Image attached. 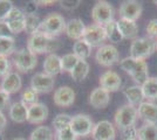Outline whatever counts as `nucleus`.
<instances>
[{
    "label": "nucleus",
    "instance_id": "nucleus-1",
    "mask_svg": "<svg viewBox=\"0 0 157 140\" xmlns=\"http://www.w3.org/2000/svg\"><path fill=\"white\" fill-rule=\"evenodd\" d=\"M120 67L129 76H131V78L137 83V85H142L149 78V69L145 61L136 60L128 56L120 61Z\"/></svg>",
    "mask_w": 157,
    "mask_h": 140
},
{
    "label": "nucleus",
    "instance_id": "nucleus-2",
    "mask_svg": "<svg viewBox=\"0 0 157 140\" xmlns=\"http://www.w3.org/2000/svg\"><path fill=\"white\" fill-rule=\"evenodd\" d=\"M55 43L56 41L46 34L36 32L35 34H32L27 41V49L33 54H45L51 53L55 50Z\"/></svg>",
    "mask_w": 157,
    "mask_h": 140
},
{
    "label": "nucleus",
    "instance_id": "nucleus-3",
    "mask_svg": "<svg viewBox=\"0 0 157 140\" xmlns=\"http://www.w3.org/2000/svg\"><path fill=\"white\" fill-rule=\"evenodd\" d=\"M66 25H67V22L61 14L51 13L41 21L39 32L55 39L56 36H59L60 34L65 32Z\"/></svg>",
    "mask_w": 157,
    "mask_h": 140
},
{
    "label": "nucleus",
    "instance_id": "nucleus-4",
    "mask_svg": "<svg viewBox=\"0 0 157 140\" xmlns=\"http://www.w3.org/2000/svg\"><path fill=\"white\" fill-rule=\"evenodd\" d=\"M156 52V40L150 38H138L131 42L130 57L145 61Z\"/></svg>",
    "mask_w": 157,
    "mask_h": 140
},
{
    "label": "nucleus",
    "instance_id": "nucleus-5",
    "mask_svg": "<svg viewBox=\"0 0 157 140\" xmlns=\"http://www.w3.org/2000/svg\"><path fill=\"white\" fill-rule=\"evenodd\" d=\"M137 118V107L132 106V105L127 103L121 107H118L115 112V116H114L115 126L117 127L118 130L123 131L125 128L135 126Z\"/></svg>",
    "mask_w": 157,
    "mask_h": 140
},
{
    "label": "nucleus",
    "instance_id": "nucleus-6",
    "mask_svg": "<svg viewBox=\"0 0 157 140\" xmlns=\"http://www.w3.org/2000/svg\"><path fill=\"white\" fill-rule=\"evenodd\" d=\"M13 66L20 73H29L38 66V57L27 48H21L13 54Z\"/></svg>",
    "mask_w": 157,
    "mask_h": 140
},
{
    "label": "nucleus",
    "instance_id": "nucleus-7",
    "mask_svg": "<svg viewBox=\"0 0 157 140\" xmlns=\"http://www.w3.org/2000/svg\"><path fill=\"white\" fill-rule=\"evenodd\" d=\"M92 20L94 23L105 26L114 20V8L108 1H98L92 9Z\"/></svg>",
    "mask_w": 157,
    "mask_h": 140
},
{
    "label": "nucleus",
    "instance_id": "nucleus-8",
    "mask_svg": "<svg viewBox=\"0 0 157 140\" xmlns=\"http://www.w3.org/2000/svg\"><path fill=\"white\" fill-rule=\"evenodd\" d=\"M95 60L102 67H113L120 62V52L113 45H103L98 47Z\"/></svg>",
    "mask_w": 157,
    "mask_h": 140
},
{
    "label": "nucleus",
    "instance_id": "nucleus-9",
    "mask_svg": "<svg viewBox=\"0 0 157 140\" xmlns=\"http://www.w3.org/2000/svg\"><path fill=\"white\" fill-rule=\"evenodd\" d=\"M94 125L95 124L93 123L92 118L88 114L83 113L73 116L72 121H71V128L76 134V137H87L92 134Z\"/></svg>",
    "mask_w": 157,
    "mask_h": 140
},
{
    "label": "nucleus",
    "instance_id": "nucleus-10",
    "mask_svg": "<svg viewBox=\"0 0 157 140\" xmlns=\"http://www.w3.org/2000/svg\"><path fill=\"white\" fill-rule=\"evenodd\" d=\"M82 39L92 48L93 47L103 46V42L107 40V33H105V26H100L96 23H92V25L87 26Z\"/></svg>",
    "mask_w": 157,
    "mask_h": 140
},
{
    "label": "nucleus",
    "instance_id": "nucleus-11",
    "mask_svg": "<svg viewBox=\"0 0 157 140\" xmlns=\"http://www.w3.org/2000/svg\"><path fill=\"white\" fill-rule=\"evenodd\" d=\"M92 138L94 140H115L116 130L114 124L109 120L98 121L92 131Z\"/></svg>",
    "mask_w": 157,
    "mask_h": 140
},
{
    "label": "nucleus",
    "instance_id": "nucleus-12",
    "mask_svg": "<svg viewBox=\"0 0 157 140\" xmlns=\"http://www.w3.org/2000/svg\"><path fill=\"white\" fill-rule=\"evenodd\" d=\"M142 12H143V7L141 5V2L135 0H125L120 5V8H118L121 19L135 21V22L137 19H140Z\"/></svg>",
    "mask_w": 157,
    "mask_h": 140
},
{
    "label": "nucleus",
    "instance_id": "nucleus-13",
    "mask_svg": "<svg viewBox=\"0 0 157 140\" xmlns=\"http://www.w3.org/2000/svg\"><path fill=\"white\" fill-rule=\"evenodd\" d=\"M55 85L54 77L45 73H36L31 80V88L36 93H48Z\"/></svg>",
    "mask_w": 157,
    "mask_h": 140
},
{
    "label": "nucleus",
    "instance_id": "nucleus-14",
    "mask_svg": "<svg viewBox=\"0 0 157 140\" xmlns=\"http://www.w3.org/2000/svg\"><path fill=\"white\" fill-rule=\"evenodd\" d=\"M53 102L59 107H69L75 102V91L67 85L58 88L53 95Z\"/></svg>",
    "mask_w": 157,
    "mask_h": 140
},
{
    "label": "nucleus",
    "instance_id": "nucleus-15",
    "mask_svg": "<svg viewBox=\"0 0 157 140\" xmlns=\"http://www.w3.org/2000/svg\"><path fill=\"white\" fill-rule=\"evenodd\" d=\"M98 83H100V87L102 89H105L110 93L120 90V88L122 85V78L116 71L107 70L100 76Z\"/></svg>",
    "mask_w": 157,
    "mask_h": 140
},
{
    "label": "nucleus",
    "instance_id": "nucleus-16",
    "mask_svg": "<svg viewBox=\"0 0 157 140\" xmlns=\"http://www.w3.org/2000/svg\"><path fill=\"white\" fill-rule=\"evenodd\" d=\"M48 107L46 104L44 103H35L31 106H28V112H27V121L38 125V124H42L45 120L48 118Z\"/></svg>",
    "mask_w": 157,
    "mask_h": 140
},
{
    "label": "nucleus",
    "instance_id": "nucleus-17",
    "mask_svg": "<svg viewBox=\"0 0 157 140\" xmlns=\"http://www.w3.org/2000/svg\"><path fill=\"white\" fill-rule=\"evenodd\" d=\"M138 117L144 121V124L157 125V104L154 102H143L137 106Z\"/></svg>",
    "mask_w": 157,
    "mask_h": 140
},
{
    "label": "nucleus",
    "instance_id": "nucleus-18",
    "mask_svg": "<svg viewBox=\"0 0 157 140\" xmlns=\"http://www.w3.org/2000/svg\"><path fill=\"white\" fill-rule=\"evenodd\" d=\"M21 87H22V80L17 71H11L7 74L5 77H2L1 84H0L1 90L8 95L17 93L21 89Z\"/></svg>",
    "mask_w": 157,
    "mask_h": 140
},
{
    "label": "nucleus",
    "instance_id": "nucleus-19",
    "mask_svg": "<svg viewBox=\"0 0 157 140\" xmlns=\"http://www.w3.org/2000/svg\"><path fill=\"white\" fill-rule=\"evenodd\" d=\"M110 102V93L101 87L95 88L89 95V104L94 109H105Z\"/></svg>",
    "mask_w": 157,
    "mask_h": 140
},
{
    "label": "nucleus",
    "instance_id": "nucleus-20",
    "mask_svg": "<svg viewBox=\"0 0 157 140\" xmlns=\"http://www.w3.org/2000/svg\"><path fill=\"white\" fill-rule=\"evenodd\" d=\"M44 73L55 77L56 75L62 73V67H61V57L58 54H48L47 57L44 61Z\"/></svg>",
    "mask_w": 157,
    "mask_h": 140
},
{
    "label": "nucleus",
    "instance_id": "nucleus-21",
    "mask_svg": "<svg viewBox=\"0 0 157 140\" xmlns=\"http://www.w3.org/2000/svg\"><path fill=\"white\" fill-rule=\"evenodd\" d=\"M86 31V26L83 21L80 19H72L67 22L66 25L65 33L66 35L72 40H81Z\"/></svg>",
    "mask_w": 157,
    "mask_h": 140
},
{
    "label": "nucleus",
    "instance_id": "nucleus-22",
    "mask_svg": "<svg viewBox=\"0 0 157 140\" xmlns=\"http://www.w3.org/2000/svg\"><path fill=\"white\" fill-rule=\"evenodd\" d=\"M117 27H118V31L122 35L123 39H136L138 34V26L137 23L135 21H130V20H125V19H118L117 21Z\"/></svg>",
    "mask_w": 157,
    "mask_h": 140
},
{
    "label": "nucleus",
    "instance_id": "nucleus-23",
    "mask_svg": "<svg viewBox=\"0 0 157 140\" xmlns=\"http://www.w3.org/2000/svg\"><path fill=\"white\" fill-rule=\"evenodd\" d=\"M27 112H28L27 105H25L22 102H15L10 106L8 116L14 123L22 124V123L27 121Z\"/></svg>",
    "mask_w": 157,
    "mask_h": 140
},
{
    "label": "nucleus",
    "instance_id": "nucleus-24",
    "mask_svg": "<svg viewBox=\"0 0 157 140\" xmlns=\"http://www.w3.org/2000/svg\"><path fill=\"white\" fill-rule=\"evenodd\" d=\"M123 95L124 97L128 100V104H130L132 106L137 107L141 103H143L144 96L143 92H142V88L141 85H131V87H128L123 91Z\"/></svg>",
    "mask_w": 157,
    "mask_h": 140
},
{
    "label": "nucleus",
    "instance_id": "nucleus-25",
    "mask_svg": "<svg viewBox=\"0 0 157 140\" xmlns=\"http://www.w3.org/2000/svg\"><path fill=\"white\" fill-rule=\"evenodd\" d=\"M141 88L145 99L149 102L157 99V77H149L141 85Z\"/></svg>",
    "mask_w": 157,
    "mask_h": 140
},
{
    "label": "nucleus",
    "instance_id": "nucleus-26",
    "mask_svg": "<svg viewBox=\"0 0 157 140\" xmlns=\"http://www.w3.org/2000/svg\"><path fill=\"white\" fill-rule=\"evenodd\" d=\"M73 54L78 57V60H87L92 55V47L89 46L83 39L74 42L73 46Z\"/></svg>",
    "mask_w": 157,
    "mask_h": 140
},
{
    "label": "nucleus",
    "instance_id": "nucleus-27",
    "mask_svg": "<svg viewBox=\"0 0 157 140\" xmlns=\"http://www.w3.org/2000/svg\"><path fill=\"white\" fill-rule=\"evenodd\" d=\"M89 74V63L85 60H80L78 62V64L75 66V68L72 70L71 76L74 82H82L86 80V77Z\"/></svg>",
    "mask_w": 157,
    "mask_h": 140
},
{
    "label": "nucleus",
    "instance_id": "nucleus-28",
    "mask_svg": "<svg viewBox=\"0 0 157 140\" xmlns=\"http://www.w3.org/2000/svg\"><path fill=\"white\" fill-rule=\"evenodd\" d=\"M137 140H157V125L143 124L137 130Z\"/></svg>",
    "mask_w": 157,
    "mask_h": 140
},
{
    "label": "nucleus",
    "instance_id": "nucleus-29",
    "mask_svg": "<svg viewBox=\"0 0 157 140\" xmlns=\"http://www.w3.org/2000/svg\"><path fill=\"white\" fill-rule=\"evenodd\" d=\"M53 138L54 134L52 128L45 125L35 127L29 134V140H53Z\"/></svg>",
    "mask_w": 157,
    "mask_h": 140
},
{
    "label": "nucleus",
    "instance_id": "nucleus-30",
    "mask_svg": "<svg viewBox=\"0 0 157 140\" xmlns=\"http://www.w3.org/2000/svg\"><path fill=\"white\" fill-rule=\"evenodd\" d=\"M105 33H107V40H109L111 43H120L123 40L122 35L118 31L117 22L115 20H113L111 22L107 23L105 26Z\"/></svg>",
    "mask_w": 157,
    "mask_h": 140
},
{
    "label": "nucleus",
    "instance_id": "nucleus-31",
    "mask_svg": "<svg viewBox=\"0 0 157 140\" xmlns=\"http://www.w3.org/2000/svg\"><path fill=\"white\" fill-rule=\"evenodd\" d=\"M14 48H15V41L13 36L0 38V56L8 57L14 53Z\"/></svg>",
    "mask_w": 157,
    "mask_h": 140
},
{
    "label": "nucleus",
    "instance_id": "nucleus-32",
    "mask_svg": "<svg viewBox=\"0 0 157 140\" xmlns=\"http://www.w3.org/2000/svg\"><path fill=\"white\" fill-rule=\"evenodd\" d=\"M41 19L36 14H32V15H26L25 18V32L28 34H35L39 32L40 25H41Z\"/></svg>",
    "mask_w": 157,
    "mask_h": 140
},
{
    "label": "nucleus",
    "instance_id": "nucleus-33",
    "mask_svg": "<svg viewBox=\"0 0 157 140\" xmlns=\"http://www.w3.org/2000/svg\"><path fill=\"white\" fill-rule=\"evenodd\" d=\"M78 59L73 53L65 54L63 56H61V67H62V71L65 73H72V70L78 64Z\"/></svg>",
    "mask_w": 157,
    "mask_h": 140
},
{
    "label": "nucleus",
    "instance_id": "nucleus-34",
    "mask_svg": "<svg viewBox=\"0 0 157 140\" xmlns=\"http://www.w3.org/2000/svg\"><path fill=\"white\" fill-rule=\"evenodd\" d=\"M71 121H72V117L69 114L59 113L54 117L52 124L54 128H55V131H60V130H62L65 127L71 126Z\"/></svg>",
    "mask_w": 157,
    "mask_h": 140
},
{
    "label": "nucleus",
    "instance_id": "nucleus-35",
    "mask_svg": "<svg viewBox=\"0 0 157 140\" xmlns=\"http://www.w3.org/2000/svg\"><path fill=\"white\" fill-rule=\"evenodd\" d=\"M38 99H39V93L35 92L32 88H28L21 93V102L27 106H31L33 104L38 103Z\"/></svg>",
    "mask_w": 157,
    "mask_h": 140
},
{
    "label": "nucleus",
    "instance_id": "nucleus-36",
    "mask_svg": "<svg viewBox=\"0 0 157 140\" xmlns=\"http://www.w3.org/2000/svg\"><path fill=\"white\" fill-rule=\"evenodd\" d=\"M55 138L56 140H76L78 137L76 134L73 132V130L71 128V126L65 127L60 131H56L55 133Z\"/></svg>",
    "mask_w": 157,
    "mask_h": 140
},
{
    "label": "nucleus",
    "instance_id": "nucleus-37",
    "mask_svg": "<svg viewBox=\"0 0 157 140\" xmlns=\"http://www.w3.org/2000/svg\"><path fill=\"white\" fill-rule=\"evenodd\" d=\"M13 2L10 0H0V21H4L6 19L8 13L13 8Z\"/></svg>",
    "mask_w": 157,
    "mask_h": 140
},
{
    "label": "nucleus",
    "instance_id": "nucleus-38",
    "mask_svg": "<svg viewBox=\"0 0 157 140\" xmlns=\"http://www.w3.org/2000/svg\"><path fill=\"white\" fill-rule=\"evenodd\" d=\"M8 73H11V62L8 57L0 56V76L5 77Z\"/></svg>",
    "mask_w": 157,
    "mask_h": 140
},
{
    "label": "nucleus",
    "instance_id": "nucleus-39",
    "mask_svg": "<svg viewBox=\"0 0 157 140\" xmlns=\"http://www.w3.org/2000/svg\"><path fill=\"white\" fill-rule=\"evenodd\" d=\"M147 34H148V38H150L152 40H157V19H152L148 22L147 25Z\"/></svg>",
    "mask_w": 157,
    "mask_h": 140
},
{
    "label": "nucleus",
    "instance_id": "nucleus-40",
    "mask_svg": "<svg viewBox=\"0 0 157 140\" xmlns=\"http://www.w3.org/2000/svg\"><path fill=\"white\" fill-rule=\"evenodd\" d=\"M59 4L66 11H73L80 6L81 0H61Z\"/></svg>",
    "mask_w": 157,
    "mask_h": 140
},
{
    "label": "nucleus",
    "instance_id": "nucleus-41",
    "mask_svg": "<svg viewBox=\"0 0 157 140\" xmlns=\"http://www.w3.org/2000/svg\"><path fill=\"white\" fill-rule=\"evenodd\" d=\"M122 137L124 140H130V139H136L137 137V128L135 126L125 128L122 131Z\"/></svg>",
    "mask_w": 157,
    "mask_h": 140
},
{
    "label": "nucleus",
    "instance_id": "nucleus-42",
    "mask_svg": "<svg viewBox=\"0 0 157 140\" xmlns=\"http://www.w3.org/2000/svg\"><path fill=\"white\" fill-rule=\"evenodd\" d=\"M38 1H28L25 7H24V13L26 15H32V14H35L36 12V8H38Z\"/></svg>",
    "mask_w": 157,
    "mask_h": 140
},
{
    "label": "nucleus",
    "instance_id": "nucleus-43",
    "mask_svg": "<svg viewBox=\"0 0 157 140\" xmlns=\"http://www.w3.org/2000/svg\"><path fill=\"white\" fill-rule=\"evenodd\" d=\"M11 99V95H8L7 92L0 90V112H2L4 109H6L8 103Z\"/></svg>",
    "mask_w": 157,
    "mask_h": 140
},
{
    "label": "nucleus",
    "instance_id": "nucleus-44",
    "mask_svg": "<svg viewBox=\"0 0 157 140\" xmlns=\"http://www.w3.org/2000/svg\"><path fill=\"white\" fill-rule=\"evenodd\" d=\"M12 36V32L5 21H0V38Z\"/></svg>",
    "mask_w": 157,
    "mask_h": 140
},
{
    "label": "nucleus",
    "instance_id": "nucleus-45",
    "mask_svg": "<svg viewBox=\"0 0 157 140\" xmlns=\"http://www.w3.org/2000/svg\"><path fill=\"white\" fill-rule=\"evenodd\" d=\"M7 125V119H6V116L0 112V133H2V131L5 130V127Z\"/></svg>",
    "mask_w": 157,
    "mask_h": 140
},
{
    "label": "nucleus",
    "instance_id": "nucleus-46",
    "mask_svg": "<svg viewBox=\"0 0 157 140\" xmlns=\"http://www.w3.org/2000/svg\"><path fill=\"white\" fill-rule=\"evenodd\" d=\"M54 2H55V1H53V0H51V1H47V0H40V1H38V5H41V6H52Z\"/></svg>",
    "mask_w": 157,
    "mask_h": 140
},
{
    "label": "nucleus",
    "instance_id": "nucleus-47",
    "mask_svg": "<svg viewBox=\"0 0 157 140\" xmlns=\"http://www.w3.org/2000/svg\"><path fill=\"white\" fill-rule=\"evenodd\" d=\"M12 140H26L25 138H21V137H18V138H14V139Z\"/></svg>",
    "mask_w": 157,
    "mask_h": 140
},
{
    "label": "nucleus",
    "instance_id": "nucleus-48",
    "mask_svg": "<svg viewBox=\"0 0 157 140\" xmlns=\"http://www.w3.org/2000/svg\"><path fill=\"white\" fill-rule=\"evenodd\" d=\"M0 140H4V135H2V133H0Z\"/></svg>",
    "mask_w": 157,
    "mask_h": 140
},
{
    "label": "nucleus",
    "instance_id": "nucleus-49",
    "mask_svg": "<svg viewBox=\"0 0 157 140\" xmlns=\"http://www.w3.org/2000/svg\"><path fill=\"white\" fill-rule=\"evenodd\" d=\"M156 50H157V40H156Z\"/></svg>",
    "mask_w": 157,
    "mask_h": 140
},
{
    "label": "nucleus",
    "instance_id": "nucleus-50",
    "mask_svg": "<svg viewBox=\"0 0 157 140\" xmlns=\"http://www.w3.org/2000/svg\"><path fill=\"white\" fill-rule=\"evenodd\" d=\"M130 140H137V139H130Z\"/></svg>",
    "mask_w": 157,
    "mask_h": 140
},
{
    "label": "nucleus",
    "instance_id": "nucleus-51",
    "mask_svg": "<svg viewBox=\"0 0 157 140\" xmlns=\"http://www.w3.org/2000/svg\"><path fill=\"white\" fill-rule=\"evenodd\" d=\"M0 90H1V88H0Z\"/></svg>",
    "mask_w": 157,
    "mask_h": 140
}]
</instances>
